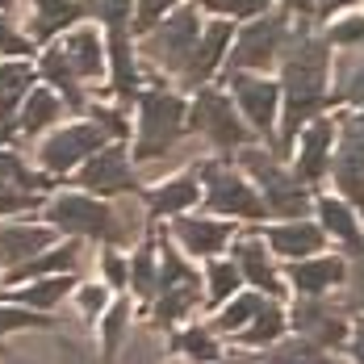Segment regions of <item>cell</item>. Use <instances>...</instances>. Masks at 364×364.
I'll list each match as a JSON object with an SVG mask.
<instances>
[{
    "mask_svg": "<svg viewBox=\"0 0 364 364\" xmlns=\"http://www.w3.org/2000/svg\"><path fill=\"white\" fill-rule=\"evenodd\" d=\"M197 38H201V17H197V9L193 4H184V9H172L151 34H143V59L151 68H159V72H176L188 63V55H193V46H197Z\"/></svg>",
    "mask_w": 364,
    "mask_h": 364,
    "instance_id": "cell-8",
    "label": "cell"
},
{
    "mask_svg": "<svg viewBox=\"0 0 364 364\" xmlns=\"http://www.w3.org/2000/svg\"><path fill=\"white\" fill-rule=\"evenodd\" d=\"M84 264V247L80 243H59V247H46L34 259L9 268V281H34V277H72L75 268Z\"/></svg>",
    "mask_w": 364,
    "mask_h": 364,
    "instance_id": "cell-26",
    "label": "cell"
},
{
    "mask_svg": "<svg viewBox=\"0 0 364 364\" xmlns=\"http://www.w3.org/2000/svg\"><path fill=\"white\" fill-rule=\"evenodd\" d=\"M264 243H268V252L281 255V259H310V255L323 252L327 235H323L318 222L293 218V222H277V226H268V230H264Z\"/></svg>",
    "mask_w": 364,
    "mask_h": 364,
    "instance_id": "cell-18",
    "label": "cell"
},
{
    "mask_svg": "<svg viewBox=\"0 0 364 364\" xmlns=\"http://www.w3.org/2000/svg\"><path fill=\"white\" fill-rule=\"evenodd\" d=\"M30 327H50V323L38 318L34 310H26V306H0V339L13 335V331H30Z\"/></svg>",
    "mask_w": 364,
    "mask_h": 364,
    "instance_id": "cell-44",
    "label": "cell"
},
{
    "mask_svg": "<svg viewBox=\"0 0 364 364\" xmlns=\"http://www.w3.org/2000/svg\"><path fill=\"white\" fill-rule=\"evenodd\" d=\"M34 88V68L30 63H0V139H13L17 130V113H21V101L30 97Z\"/></svg>",
    "mask_w": 364,
    "mask_h": 364,
    "instance_id": "cell-22",
    "label": "cell"
},
{
    "mask_svg": "<svg viewBox=\"0 0 364 364\" xmlns=\"http://www.w3.org/2000/svg\"><path fill=\"white\" fill-rule=\"evenodd\" d=\"M188 130V105L168 88H146L139 92V139H134V159L155 164L181 151V139Z\"/></svg>",
    "mask_w": 364,
    "mask_h": 364,
    "instance_id": "cell-3",
    "label": "cell"
},
{
    "mask_svg": "<svg viewBox=\"0 0 364 364\" xmlns=\"http://www.w3.org/2000/svg\"><path fill=\"white\" fill-rule=\"evenodd\" d=\"M59 50H63V59L72 63V72L80 80H101L105 75V42H101V34L92 26L68 30V38L59 42Z\"/></svg>",
    "mask_w": 364,
    "mask_h": 364,
    "instance_id": "cell-20",
    "label": "cell"
},
{
    "mask_svg": "<svg viewBox=\"0 0 364 364\" xmlns=\"http://www.w3.org/2000/svg\"><path fill=\"white\" fill-rule=\"evenodd\" d=\"M80 17H84L80 0H34V9H30V38L46 42V38L63 34L68 26H75Z\"/></svg>",
    "mask_w": 364,
    "mask_h": 364,
    "instance_id": "cell-27",
    "label": "cell"
},
{
    "mask_svg": "<svg viewBox=\"0 0 364 364\" xmlns=\"http://www.w3.org/2000/svg\"><path fill=\"white\" fill-rule=\"evenodd\" d=\"M331 97H335L339 105H356V109H364V46L360 50H339Z\"/></svg>",
    "mask_w": 364,
    "mask_h": 364,
    "instance_id": "cell-29",
    "label": "cell"
},
{
    "mask_svg": "<svg viewBox=\"0 0 364 364\" xmlns=\"http://www.w3.org/2000/svg\"><path fill=\"white\" fill-rule=\"evenodd\" d=\"M13 4H17V0H0V13H9V9H13Z\"/></svg>",
    "mask_w": 364,
    "mask_h": 364,
    "instance_id": "cell-53",
    "label": "cell"
},
{
    "mask_svg": "<svg viewBox=\"0 0 364 364\" xmlns=\"http://www.w3.org/2000/svg\"><path fill=\"white\" fill-rule=\"evenodd\" d=\"M289 17L281 13H268V17H255L247 21L239 38L230 42L226 59H230V72H268L272 63H281L285 46H289Z\"/></svg>",
    "mask_w": 364,
    "mask_h": 364,
    "instance_id": "cell-7",
    "label": "cell"
},
{
    "mask_svg": "<svg viewBox=\"0 0 364 364\" xmlns=\"http://www.w3.org/2000/svg\"><path fill=\"white\" fill-rule=\"evenodd\" d=\"M230 42H235V26L222 21V17L218 21H210V26L201 30V38H197L188 63L181 68V84L184 88H197V92H201V84H210V75L218 72V63L226 59Z\"/></svg>",
    "mask_w": 364,
    "mask_h": 364,
    "instance_id": "cell-15",
    "label": "cell"
},
{
    "mask_svg": "<svg viewBox=\"0 0 364 364\" xmlns=\"http://www.w3.org/2000/svg\"><path fill=\"white\" fill-rule=\"evenodd\" d=\"M80 184H84L88 193H101V197H126V193L139 188V176L130 172V155H126L122 146H101V151L84 164Z\"/></svg>",
    "mask_w": 364,
    "mask_h": 364,
    "instance_id": "cell-14",
    "label": "cell"
},
{
    "mask_svg": "<svg viewBox=\"0 0 364 364\" xmlns=\"http://www.w3.org/2000/svg\"><path fill=\"white\" fill-rule=\"evenodd\" d=\"M201 306V277L193 272V264L184 259L168 239L159 243V285H155V318L159 323H176L184 314H193Z\"/></svg>",
    "mask_w": 364,
    "mask_h": 364,
    "instance_id": "cell-6",
    "label": "cell"
},
{
    "mask_svg": "<svg viewBox=\"0 0 364 364\" xmlns=\"http://www.w3.org/2000/svg\"><path fill=\"white\" fill-rule=\"evenodd\" d=\"M318 226H323V235H331L339 247H348L352 259H364V230H360V218L352 214V205L348 201H339V197H318Z\"/></svg>",
    "mask_w": 364,
    "mask_h": 364,
    "instance_id": "cell-25",
    "label": "cell"
},
{
    "mask_svg": "<svg viewBox=\"0 0 364 364\" xmlns=\"http://www.w3.org/2000/svg\"><path fill=\"white\" fill-rule=\"evenodd\" d=\"M331 176L343 201L364 210V109L339 113L335 146H331Z\"/></svg>",
    "mask_w": 364,
    "mask_h": 364,
    "instance_id": "cell-10",
    "label": "cell"
},
{
    "mask_svg": "<svg viewBox=\"0 0 364 364\" xmlns=\"http://www.w3.org/2000/svg\"><path fill=\"white\" fill-rule=\"evenodd\" d=\"M46 218L50 226L68 230L75 239H101L105 247H130L143 235V210L134 201H97L88 193H63L46 201Z\"/></svg>",
    "mask_w": 364,
    "mask_h": 364,
    "instance_id": "cell-2",
    "label": "cell"
},
{
    "mask_svg": "<svg viewBox=\"0 0 364 364\" xmlns=\"http://www.w3.org/2000/svg\"><path fill=\"white\" fill-rule=\"evenodd\" d=\"M176 239L188 255H201V259H214V255L235 239V226L218 218H176Z\"/></svg>",
    "mask_w": 364,
    "mask_h": 364,
    "instance_id": "cell-21",
    "label": "cell"
},
{
    "mask_svg": "<svg viewBox=\"0 0 364 364\" xmlns=\"http://www.w3.org/2000/svg\"><path fill=\"white\" fill-rule=\"evenodd\" d=\"M281 4H285L289 17H310V13L318 9V0H281Z\"/></svg>",
    "mask_w": 364,
    "mask_h": 364,
    "instance_id": "cell-51",
    "label": "cell"
},
{
    "mask_svg": "<svg viewBox=\"0 0 364 364\" xmlns=\"http://www.w3.org/2000/svg\"><path fill=\"white\" fill-rule=\"evenodd\" d=\"M72 277H42L38 285H26V289L17 293V301L26 306V310H55L68 293H72Z\"/></svg>",
    "mask_w": 364,
    "mask_h": 364,
    "instance_id": "cell-34",
    "label": "cell"
},
{
    "mask_svg": "<svg viewBox=\"0 0 364 364\" xmlns=\"http://www.w3.org/2000/svg\"><path fill=\"white\" fill-rule=\"evenodd\" d=\"M352 4H356V0H318V17L331 21L335 13H343V9H352Z\"/></svg>",
    "mask_w": 364,
    "mask_h": 364,
    "instance_id": "cell-52",
    "label": "cell"
},
{
    "mask_svg": "<svg viewBox=\"0 0 364 364\" xmlns=\"http://www.w3.org/2000/svg\"><path fill=\"white\" fill-rule=\"evenodd\" d=\"M331 92V46L327 38L310 34V30H293V42L281 55V151H293L301 126H310L318 109L327 105Z\"/></svg>",
    "mask_w": 364,
    "mask_h": 364,
    "instance_id": "cell-1",
    "label": "cell"
},
{
    "mask_svg": "<svg viewBox=\"0 0 364 364\" xmlns=\"http://www.w3.org/2000/svg\"><path fill=\"white\" fill-rule=\"evenodd\" d=\"M230 92H235V105L239 117L252 126L255 134H268L277 130V117H281V84H272L268 75L259 72H230Z\"/></svg>",
    "mask_w": 364,
    "mask_h": 364,
    "instance_id": "cell-12",
    "label": "cell"
},
{
    "mask_svg": "<svg viewBox=\"0 0 364 364\" xmlns=\"http://www.w3.org/2000/svg\"><path fill=\"white\" fill-rule=\"evenodd\" d=\"M235 364H264V360H252V356H239Z\"/></svg>",
    "mask_w": 364,
    "mask_h": 364,
    "instance_id": "cell-54",
    "label": "cell"
},
{
    "mask_svg": "<svg viewBox=\"0 0 364 364\" xmlns=\"http://www.w3.org/2000/svg\"><path fill=\"white\" fill-rule=\"evenodd\" d=\"M343 281H348V259L339 255H310L289 264V285L297 289V297H327Z\"/></svg>",
    "mask_w": 364,
    "mask_h": 364,
    "instance_id": "cell-17",
    "label": "cell"
},
{
    "mask_svg": "<svg viewBox=\"0 0 364 364\" xmlns=\"http://www.w3.org/2000/svg\"><path fill=\"white\" fill-rule=\"evenodd\" d=\"M205 301L210 306H218V301H230L239 285H243V277H239V268H235V259H210L205 264Z\"/></svg>",
    "mask_w": 364,
    "mask_h": 364,
    "instance_id": "cell-35",
    "label": "cell"
},
{
    "mask_svg": "<svg viewBox=\"0 0 364 364\" xmlns=\"http://www.w3.org/2000/svg\"><path fill=\"white\" fill-rule=\"evenodd\" d=\"M101 146H109V134L97 122H75L68 130H55L38 146V164H42V172H72L75 164H84Z\"/></svg>",
    "mask_w": 364,
    "mask_h": 364,
    "instance_id": "cell-13",
    "label": "cell"
},
{
    "mask_svg": "<svg viewBox=\"0 0 364 364\" xmlns=\"http://www.w3.org/2000/svg\"><path fill=\"white\" fill-rule=\"evenodd\" d=\"M176 348H181L193 364H214L218 352H222L218 339H214V331H201V327H188L181 339H176Z\"/></svg>",
    "mask_w": 364,
    "mask_h": 364,
    "instance_id": "cell-40",
    "label": "cell"
},
{
    "mask_svg": "<svg viewBox=\"0 0 364 364\" xmlns=\"http://www.w3.org/2000/svg\"><path fill=\"white\" fill-rule=\"evenodd\" d=\"M50 247V226H34V222H0V264L17 268L38 252Z\"/></svg>",
    "mask_w": 364,
    "mask_h": 364,
    "instance_id": "cell-24",
    "label": "cell"
},
{
    "mask_svg": "<svg viewBox=\"0 0 364 364\" xmlns=\"http://www.w3.org/2000/svg\"><path fill=\"white\" fill-rule=\"evenodd\" d=\"M75 301H80L84 318H101V310L109 306V293H105V285H84V289L75 293Z\"/></svg>",
    "mask_w": 364,
    "mask_h": 364,
    "instance_id": "cell-45",
    "label": "cell"
},
{
    "mask_svg": "<svg viewBox=\"0 0 364 364\" xmlns=\"http://www.w3.org/2000/svg\"><path fill=\"white\" fill-rule=\"evenodd\" d=\"M285 327H289L285 310H281L277 301H259L255 318H252L243 331H239V343H247V348H272V343H281Z\"/></svg>",
    "mask_w": 364,
    "mask_h": 364,
    "instance_id": "cell-31",
    "label": "cell"
},
{
    "mask_svg": "<svg viewBox=\"0 0 364 364\" xmlns=\"http://www.w3.org/2000/svg\"><path fill=\"white\" fill-rule=\"evenodd\" d=\"M210 13H218L222 21H255V17H264L268 13V4L272 0H201Z\"/></svg>",
    "mask_w": 364,
    "mask_h": 364,
    "instance_id": "cell-41",
    "label": "cell"
},
{
    "mask_svg": "<svg viewBox=\"0 0 364 364\" xmlns=\"http://www.w3.org/2000/svg\"><path fill=\"white\" fill-rule=\"evenodd\" d=\"M63 113L59 105V97L50 92V88H30V97L21 101V117H17V130L26 134V139H34L42 134L46 126H55V117Z\"/></svg>",
    "mask_w": 364,
    "mask_h": 364,
    "instance_id": "cell-32",
    "label": "cell"
},
{
    "mask_svg": "<svg viewBox=\"0 0 364 364\" xmlns=\"http://www.w3.org/2000/svg\"><path fill=\"white\" fill-rule=\"evenodd\" d=\"M197 181L205 184V205L222 214V218H243L259 222L268 210L255 193V184H247L243 172H235L230 159H201L197 164Z\"/></svg>",
    "mask_w": 364,
    "mask_h": 364,
    "instance_id": "cell-5",
    "label": "cell"
},
{
    "mask_svg": "<svg viewBox=\"0 0 364 364\" xmlns=\"http://www.w3.org/2000/svg\"><path fill=\"white\" fill-rule=\"evenodd\" d=\"M348 352H352V364H364V323H360V327H352Z\"/></svg>",
    "mask_w": 364,
    "mask_h": 364,
    "instance_id": "cell-50",
    "label": "cell"
},
{
    "mask_svg": "<svg viewBox=\"0 0 364 364\" xmlns=\"http://www.w3.org/2000/svg\"><path fill=\"white\" fill-rule=\"evenodd\" d=\"M126 323H130V306L126 301H113L109 310H105V318H101V356L105 360L117 356V343L126 335Z\"/></svg>",
    "mask_w": 364,
    "mask_h": 364,
    "instance_id": "cell-39",
    "label": "cell"
},
{
    "mask_svg": "<svg viewBox=\"0 0 364 364\" xmlns=\"http://www.w3.org/2000/svg\"><path fill=\"white\" fill-rule=\"evenodd\" d=\"M293 331L301 335V339H310V343H318V348H343L348 339H352V323H348V306H335L327 297H297V306H293Z\"/></svg>",
    "mask_w": 364,
    "mask_h": 364,
    "instance_id": "cell-11",
    "label": "cell"
},
{
    "mask_svg": "<svg viewBox=\"0 0 364 364\" xmlns=\"http://www.w3.org/2000/svg\"><path fill=\"white\" fill-rule=\"evenodd\" d=\"M235 268L259 297H285V285H281V277H277V268L268 259L264 239H239L235 243Z\"/></svg>",
    "mask_w": 364,
    "mask_h": 364,
    "instance_id": "cell-19",
    "label": "cell"
},
{
    "mask_svg": "<svg viewBox=\"0 0 364 364\" xmlns=\"http://www.w3.org/2000/svg\"><path fill=\"white\" fill-rule=\"evenodd\" d=\"M21 210H34V193H21V188L0 181V218L4 214H21Z\"/></svg>",
    "mask_w": 364,
    "mask_h": 364,
    "instance_id": "cell-46",
    "label": "cell"
},
{
    "mask_svg": "<svg viewBox=\"0 0 364 364\" xmlns=\"http://www.w3.org/2000/svg\"><path fill=\"white\" fill-rule=\"evenodd\" d=\"M188 126L214 146V151H222V155L243 151V146L252 143V126L239 117V109L230 105V97H222L214 88H201L197 92V101L188 109Z\"/></svg>",
    "mask_w": 364,
    "mask_h": 364,
    "instance_id": "cell-9",
    "label": "cell"
},
{
    "mask_svg": "<svg viewBox=\"0 0 364 364\" xmlns=\"http://www.w3.org/2000/svg\"><path fill=\"white\" fill-rule=\"evenodd\" d=\"M259 301H264L259 293H235V301H230L218 318H214V327H210V331H218V335H239V331L255 318Z\"/></svg>",
    "mask_w": 364,
    "mask_h": 364,
    "instance_id": "cell-36",
    "label": "cell"
},
{
    "mask_svg": "<svg viewBox=\"0 0 364 364\" xmlns=\"http://www.w3.org/2000/svg\"><path fill=\"white\" fill-rule=\"evenodd\" d=\"M239 168L255 181V193H259V201H264L268 214H277V218H285V222L306 218V210H310V188L297 181L293 172H285L272 151H264V146H243V151H239Z\"/></svg>",
    "mask_w": 364,
    "mask_h": 364,
    "instance_id": "cell-4",
    "label": "cell"
},
{
    "mask_svg": "<svg viewBox=\"0 0 364 364\" xmlns=\"http://www.w3.org/2000/svg\"><path fill=\"white\" fill-rule=\"evenodd\" d=\"M101 277H105V285H126L130 281V264L109 247V252H101Z\"/></svg>",
    "mask_w": 364,
    "mask_h": 364,
    "instance_id": "cell-47",
    "label": "cell"
},
{
    "mask_svg": "<svg viewBox=\"0 0 364 364\" xmlns=\"http://www.w3.org/2000/svg\"><path fill=\"white\" fill-rule=\"evenodd\" d=\"M109 63H113V92L122 101H134L139 97V68H134V46L126 30H109Z\"/></svg>",
    "mask_w": 364,
    "mask_h": 364,
    "instance_id": "cell-30",
    "label": "cell"
},
{
    "mask_svg": "<svg viewBox=\"0 0 364 364\" xmlns=\"http://www.w3.org/2000/svg\"><path fill=\"white\" fill-rule=\"evenodd\" d=\"M264 364H343L339 356H331L327 348L310 343V339H289V343H272V352L264 356Z\"/></svg>",
    "mask_w": 364,
    "mask_h": 364,
    "instance_id": "cell-33",
    "label": "cell"
},
{
    "mask_svg": "<svg viewBox=\"0 0 364 364\" xmlns=\"http://www.w3.org/2000/svg\"><path fill=\"white\" fill-rule=\"evenodd\" d=\"M38 72H42V80L68 101V109L72 113H84L88 109V97H84V84H80V75L72 72V63L63 59V50L55 46V50H46L42 55V63H38Z\"/></svg>",
    "mask_w": 364,
    "mask_h": 364,
    "instance_id": "cell-28",
    "label": "cell"
},
{
    "mask_svg": "<svg viewBox=\"0 0 364 364\" xmlns=\"http://www.w3.org/2000/svg\"><path fill=\"white\" fill-rule=\"evenodd\" d=\"M92 122H97L105 134H113V139H122V134H126V122H122V113H117V109H92Z\"/></svg>",
    "mask_w": 364,
    "mask_h": 364,
    "instance_id": "cell-49",
    "label": "cell"
},
{
    "mask_svg": "<svg viewBox=\"0 0 364 364\" xmlns=\"http://www.w3.org/2000/svg\"><path fill=\"white\" fill-rule=\"evenodd\" d=\"M88 17H97L105 30H126L134 17V0H80Z\"/></svg>",
    "mask_w": 364,
    "mask_h": 364,
    "instance_id": "cell-37",
    "label": "cell"
},
{
    "mask_svg": "<svg viewBox=\"0 0 364 364\" xmlns=\"http://www.w3.org/2000/svg\"><path fill=\"white\" fill-rule=\"evenodd\" d=\"M327 46H335V50H360L364 17H335V26L327 30Z\"/></svg>",
    "mask_w": 364,
    "mask_h": 364,
    "instance_id": "cell-42",
    "label": "cell"
},
{
    "mask_svg": "<svg viewBox=\"0 0 364 364\" xmlns=\"http://www.w3.org/2000/svg\"><path fill=\"white\" fill-rule=\"evenodd\" d=\"M130 289L139 293V297H155V285H159V272H155V252L151 247H134V259H130V281H126Z\"/></svg>",
    "mask_w": 364,
    "mask_h": 364,
    "instance_id": "cell-38",
    "label": "cell"
},
{
    "mask_svg": "<svg viewBox=\"0 0 364 364\" xmlns=\"http://www.w3.org/2000/svg\"><path fill=\"white\" fill-rule=\"evenodd\" d=\"M30 50V38L17 34L9 17H0V55H26Z\"/></svg>",
    "mask_w": 364,
    "mask_h": 364,
    "instance_id": "cell-48",
    "label": "cell"
},
{
    "mask_svg": "<svg viewBox=\"0 0 364 364\" xmlns=\"http://www.w3.org/2000/svg\"><path fill=\"white\" fill-rule=\"evenodd\" d=\"M331 146H335V117H314L310 126H301L297 134V181L301 184H318L331 172Z\"/></svg>",
    "mask_w": 364,
    "mask_h": 364,
    "instance_id": "cell-16",
    "label": "cell"
},
{
    "mask_svg": "<svg viewBox=\"0 0 364 364\" xmlns=\"http://www.w3.org/2000/svg\"><path fill=\"white\" fill-rule=\"evenodd\" d=\"M172 9H176V0H134V17H130L134 34H151Z\"/></svg>",
    "mask_w": 364,
    "mask_h": 364,
    "instance_id": "cell-43",
    "label": "cell"
},
{
    "mask_svg": "<svg viewBox=\"0 0 364 364\" xmlns=\"http://www.w3.org/2000/svg\"><path fill=\"white\" fill-rule=\"evenodd\" d=\"M197 201H201V181H197V172H181V176L159 181L151 188L146 210H151V218H181L184 210H193Z\"/></svg>",
    "mask_w": 364,
    "mask_h": 364,
    "instance_id": "cell-23",
    "label": "cell"
}]
</instances>
